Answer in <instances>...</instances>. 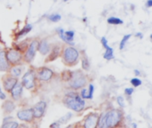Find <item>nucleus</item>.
Listing matches in <instances>:
<instances>
[{
  "instance_id": "obj_1",
  "label": "nucleus",
  "mask_w": 152,
  "mask_h": 128,
  "mask_svg": "<svg viewBox=\"0 0 152 128\" xmlns=\"http://www.w3.org/2000/svg\"><path fill=\"white\" fill-rule=\"evenodd\" d=\"M64 106L75 112H81L86 107V102L82 99L79 94L72 91L68 92L62 99Z\"/></svg>"
},
{
  "instance_id": "obj_2",
  "label": "nucleus",
  "mask_w": 152,
  "mask_h": 128,
  "mask_svg": "<svg viewBox=\"0 0 152 128\" xmlns=\"http://www.w3.org/2000/svg\"><path fill=\"white\" fill-rule=\"evenodd\" d=\"M123 119L124 114L119 109H112L106 112L105 123L107 128H120Z\"/></svg>"
},
{
  "instance_id": "obj_3",
  "label": "nucleus",
  "mask_w": 152,
  "mask_h": 128,
  "mask_svg": "<svg viewBox=\"0 0 152 128\" xmlns=\"http://www.w3.org/2000/svg\"><path fill=\"white\" fill-rule=\"evenodd\" d=\"M61 59L62 62L66 66H75L79 61V52L72 47V46H66L62 49L61 52Z\"/></svg>"
},
{
  "instance_id": "obj_4",
  "label": "nucleus",
  "mask_w": 152,
  "mask_h": 128,
  "mask_svg": "<svg viewBox=\"0 0 152 128\" xmlns=\"http://www.w3.org/2000/svg\"><path fill=\"white\" fill-rule=\"evenodd\" d=\"M69 86L72 90H78L85 87L87 84V77L81 70H76L71 72V77L69 78Z\"/></svg>"
},
{
  "instance_id": "obj_5",
  "label": "nucleus",
  "mask_w": 152,
  "mask_h": 128,
  "mask_svg": "<svg viewBox=\"0 0 152 128\" xmlns=\"http://www.w3.org/2000/svg\"><path fill=\"white\" fill-rule=\"evenodd\" d=\"M5 56L10 66L20 65L23 61V53L15 48H9L5 51Z\"/></svg>"
},
{
  "instance_id": "obj_6",
  "label": "nucleus",
  "mask_w": 152,
  "mask_h": 128,
  "mask_svg": "<svg viewBox=\"0 0 152 128\" xmlns=\"http://www.w3.org/2000/svg\"><path fill=\"white\" fill-rule=\"evenodd\" d=\"M36 70H34L33 69H28L21 78V84L23 87H25L27 90H33L36 87Z\"/></svg>"
},
{
  "instance_id": "obj_7",
  "label": "nucleus",
  "mask_w": 152,
  "mask_h": 128,
  "mask_svg": "<svg viewBox=\"0 0 152 128\" xmlns=\"http://www.w3.org/2000/svg\"><path fill=\"white\" fill-rule=\"evenodd\" d=\"M37 45H38V40L34 39L30 42V44L28 45L25 53L23 55V61L26 63H31L36 56V53L37 52Z\"/></svg>"
},
{
  "instance_id": "obj_8",
  "label": "nucleus",
  "mask_w": 152,
  "mask_h": 128,
  "mask_svg": "<svg viewBox=\"0 0 152 128\" xmlns=\"http://www.w3.org/2000/svg\"><path fill=\"white\" fill-rule=\"evenodd\" d=\"M100 114L98 112H92L86 116L83 120V128H97Z\"/></svg>"
},
{
  "instance_id": "obj_9",
  "label": "nucleus",
  "mask_w": 152,
  "mask_h": 128,
  "mask_svg": "<svg viewBox=\"0 0 152 128\" xmlns=\"http://www.w3.org/2000/svg\"><path fill=\"white\" fill-rule=\"evenodd\" d=\"M37 78L40 81L48 82L53 77V71L47 67H40L36 71Z\"/></svg>"
},
{
  "instance_id": "obj_10",
  "label": "nucleus",
  "mask_w": 152,
  "mask_h": 128,
  "mask_svg": "<svg viewBox=\"0 0 152 128\" xmlns=\"http://www.w3.org/2000/svg\"><path fill=\"white\" fill-rule=\"evenodd\" d=\"M46 107H47V103L45 101H40L38 102H37L34 105V107L32 108L34 118H36V119L42 118L45 116Z\"/></svg>"
},
{
  "instance_id": "obj_11",
  "label": "nucleus",
  "mask_w": 152,
  "mask_h": 128,
  "mask_svg": "<svg viewBox=\"0 0 152 128\" xmlns=\"http://www.w3.org/2000/svg\"><path fill=\"white\" fill-rule=\"evenodd\" d=\"M19 81V79L13 76H12L11 74H6L2 78V82H3V86L4 88V90L10 94V92L12 91V89L13 88V86L17 84V82Z\"/></svg>"
},
{
  "instance_id": "obj_12",
  "label": "nucleus",
  "mask_w": 152,
  "mask_h": 128,
  "mask_svg": "<svg viewBox=\"0 0 152 128\" xmlns=\"http://www.w3.org/2000/svg\"><path fill=\"white\" fill-rule=\"evenodd\" d=\"M62 52V47L60 44H55L53 46H51V50L48 53V56L46 58V60H45V62H50L53 61L54 60H56L58 57L61 56Z\"/></svg>"
},
{
  "instance_id": "obj_13",
  "label": "nucleus",
  "mask_w": 152,
  "mask_h": 128,
  "mask_svg": "<svg viewBox=\"0 0 152 128\" xmlns=\"http://www.w3.org/2000/svg\"><path fill=\"white\" fill-rule=\"evenodd\" d=\"M17 118H18L19 120L23 121V122H27V123L32 122V121L34 120V116H33L32 108L19 110V111L17 112Z\"/></svg>"
},
{
  "instance_id": "obj_14",
  "label": "nucleus",
  "mask_w": 152,
  "mask_h": 128,
  "mask_svg": "<svg viewBox=\"0 0 152 128\" xmlns=\"http://www.w3.org/2000/svg\"><path fill=\"white\" fill-rule=\"evenodd\" d=\"M58 33H59V37L68 45H74L73 40H74V36H75V32L73 30H68V31H64L62 29H58Z\"/></svg>"
},
{
  "instance_id": "obj_15",
  "label": "nucleus",
  "mask_w": 152,
  "mask_h": 128,
  "mask_svg": "<svg viewBox=\"0 0 152 128\" xmlns=\"http://www.w3.org/2000/svg\"><path fill=\"white\" fill-rule=\"evenodd\" d=\"M23 86L21 82H17V84L13 86L12 91L10 92L11 97L13 101H20L21 96H22V92H23Z\"/></svg>"
},
{
  "instance_id": "obj_16",
  "label": "nucleus",
  "mask_w": 152,
  "mask_h": 128,
  "mask_svg": "<svg viewBox=\"0 0 152 128\" xmlns=\"http://www.w3.org/2000/svg\"><path fill=\"white\" fill-rule=\"evenodd\" d=\"M37 50L38 52L42 54V55H46L49 53L50 50H51V45L48 43V41L46 39H42L40 41H38V45H37Z\"/></svg>"
},
{
  "instance_id": "obj_17",
  "label": "nucleus",
  "mask_w": 152,
  "mask_h": 128,
  "mask_svg": "<svg viewBox=\"0 0 152 128\" xmlns=\"http://www.w3.org/2000/svg\"><path fill=\"white\" fill-rule=\"evenodd\" d=\"M11 66L7 61L6 56H5V51L1 50L0 51V71L1 72H8Z\"/></svg>"
},
{
  "instance_id": "obj_18",
  "label": "nucleus",
  "mask_w": 152,
  "mask_h": 128,
  "mask_svg": "<svg viewBox=\"0 0 152 128\" xmlns=\"http://www.w3.org/2000/svg\"><path fill=\"white\" fill-rule=\"evenodd\" d=\"M16 106L14 104V102L11 100H4V102L2 104V109L4 114L9 115L11 114L14 110H15Z\"/></svg>"
},
{
  "instance_id": "obj_19",
  "label": "nucleus",
  "mask_w": 152,
  "mask_h": 128,
  "mask_svg": "<svg viewBox=\"0 0 152 128\" xmlns=\"http://www.w3.org/2000/svg\"><path fill=\"white\" fill-rule=\"evenodd\" d=\"M20 65H15V66H11L10 69H9V73L15 77V78H19L21 74H22V67L20 66Z\"/></svg>"
},
{
  "instance_id": "obj_20",
  "label": "nucleus",
  "mask_w": 152,
  "mask_h": 128,
  "mask_svg": "<svg viewBox=\"0 0 152 128\" xmlns=\"http://www.w3.org/2000/svg\"><path fill=\"white\" fill-rule=\"evenodd\" d=\"M31 29H32V25L27 24L23 29H21L20 31H19L18 33H16V35H15V39H19V38H20L21 37L27 35L28 33H29V32L31 31Z\"/></svg>"
},
{
  "instance_id": "obj_21",
  "label": "nucleus",
  "mask_w": 152,
  "mask_h": 128,
  "mask_svg": "<svg viewBox=\"0 0 152 128\" xmlns=\"http://www.w3.org/2000/svg\"><path fill=\"white\" fill-rule=\"evenodd\" d=\"M105 53L103 54V58L105 60H108V61H110L112 59H114V53H113V48L110 47V46H108L105 48Z\"/></svg>"
},
{
  "instance_id": "obj_22",
  "label": "nucleus",
  "mask_w": 152,
  "mask_h": 128,
  "mask_svg": "<svg viewBox=\"0 0 152 128\" xmlns=\"http://www.w3.org/2000/svg\"><path fill=\"white\" fill-rule=\"evenodd\" d=\"M105 117H106V112L100 114L99 117V121H98V127L97 128H107L106 123H105Z\"/></svg>"
},
{
  "instance_id": "obj_23",
  "label": "nucleus",
  "mask_w": 152,
  "mask_h": 128,
  "mask_svg": "<svg viewBox=\"0 0 152 128\" xmlns=\"http://www.w3.org/2000/svg\"><path fill=\"white\" fill-rule=\"evenodd\" d=\"M107 21L109 24H111V25H121L124 23V21L121 19L117 18V17H110L107 20Z\"/></svg>"
},
{
  "instance_id": "obj_24",
  "label": "nucleus",
  "mask_w": 152,
  "mask_h": 128,
  "mask_svg": "<svg viewBox=\"0 0 152 128\" xmlns=\"http://www.w3.org/2000/svg\"><path fill=\"white\" fill-rule=\"evenodd\" d=\"M82 69L86 71L89 70V69H90V62L88 61V58L86 55L84 57H82Z\"/></svg>"
},
{
  "instance_id": "obj_25",
  "label": "nucleus",
  "mask_w": 152,
  "mask_h": 128,
  "mask_svg": "<svg viewBox=\"0 0 152 128\" xmlns=\"http://www.w3.org/2000/svg\"><path fill=\"white\" fill-rule=\"evenodd\" d=\"M71 118H72V113L69 112V113L65 114L63 117H61V118L58 120V122H59L61 125H62V124H66L68 121H69V119H70Z\"/></svg>"
},
{
  "instance_id": "obj_26",
  "label": "nucleus",
  "mask_w": 152,
  "mask_h": 128,
  "mask_svg": "<svg viewBox=\"0 0 152 128\" xmlns=\"http://www.w3.org/2000/svg\"><path fill=\"white\" fill-rule=\"evenodd\" d=\"M131 36H132L131 34H127V35L124 36V37L122 38V40H121V42H120V45H119V49H120V50H123V49L125 48V46H126V42L130 39Z\"/></svg>"
},
{
  "instance_id": "obj_27",
  "label": "nucleus",
  "mask_w": 152,
  "mask_h": 128,
  "mask_svg": "<svg viewBox=\"0 0 152 128\" xmlns=\"http://www.w3.org/2000/svg\"><path fill=\"white\" fill-rule=\"evenodd\" d=\"M19 126V124L15 121H10V122H6V123H3L1 128H17Z\"/></svg>"
},
{
  "instance_id": "obj_28",
  "label": "nucleus",
  "mask_w": 152,
  "mask_h": 128,
  "mask_svg": "<svg viewBox=\"0 0 152 128\" xmlns=\"http://www.w3.org/2000/svg\"><path fill=\"white\" fill-rule=\"evenodd\" d=\"M61 19V16L60 14H58V13H53V14H51V15L48 16V20L53 21V22H57Z\"/></svg>"
},
{
  "instance_id": "obj_29",
  "label": "nucleus",
  "mask_w": 152,
  "mask_h": 128,
  "mask_svg": "<svg viewBox=\"0 0 152 128\" xmlns=\"http://www.w3.org/2000/svg\"><path fill=\"white\" fill-rule=\"evenodd\" d=\"M70 77H71V71H69V70H64L61 73V78L64 81H67L68 82L69 80Z\"/></svg>"
},
{
  "instance_id": "obj_30",
  "label": "nucleus",
  "mask_w": 152,
  "mask_h": 128,
  "mask_svg": "<svg viewBox=\"0 0 152 128\" xmlns=\"http://www.w3.org/2000/svg\"><path fill=\"white\" fill-rule=\"evenodd\" d=\"M131 84H132V86H134V87H138V86H140L141 85H142V80L140 79V78H132L131 79Z\"/></svg>"
},
{
  "instance_id": "obj_31",
  "label": "nucleus",
  "mask_w": 152,
  "mask_h": 128,
  "mask_svg": "<svg viewBox=\"0 0 152 128\" xmlns=\"http://www.w3.org/2000/svg\"><path fill=\"white\" fill-rule=\"evenodd\" d=\"M117 102H118V106H119L121 109H123V108L126 107V104H125V98H124L123 96H118V97H117Z\"/></svg>"
},
{
  "instance_id": "obj_32",
  "label": "nucleus",
  "mask_w": 152,
  "mask_h": 128,
  "mask_svg": "<svg viewBox=\"0 0 152 128\" xmlns=\"http://www.w3.org/2000/svg\"><path fill=\"white\" fill-rule=\"evenodd\" d=\"M94 85L90 84V85H89V87H88V90H87V92H88V98H89V100H92V99H93V97H94Z\"/></svg>"
},
{
  "instance_id": "obj_33",
  "label": "nucleus",
  "mask_w": 152,
  "mask_h": 128,
  "mask_svg": "<svg viewBox=\"0 0 152 128\" xmlns=\"http://www.w3.org/2000/svg\"><path fill=\"white\" fill-rule=\"evenodd\" d=\"M80 97L82 98V99H88L89 100V98H88V92H87V89H86V88H83L82 90H81V92H80Z\"/></svg>"
},
{
  "instance_id": "obj_34",
  "label": "nucleus",
  "mask_w": 152,
  "mask_h": 128,
  "mask_svg": "<svg viewBox=\"0 0 152 128\" xmlns=\"http://www.w3.org/2000/svg\"><path fill=\"white\" fill-rule=\"evenodd\" d=\"M134 91V88L128 87V88H126V89H125V94H126V95H127V96H131V95L133 94Z\"/></svg>"
},
{
  "instance_id": "obj_35",
  "label": "nucleus",
  "mask_w": 152,
  "mask_h": 128,
  "mask_svg": "<svg viewBox=\"0 0 152 128\" xmlns=\"http://www.w3.org/2000/svg\"><path fill=\"white\" fill-rule=\"evenodd\" d=\"M101 41H102V46H103L104 48H106V47L109 46V45H108V40H107L106 37H102Z\"/></svg>"
},
{
  "instance_id": "obj_36",
  "label": "nucleus",
  "mask_w": 152,
  "mask_h": 128,
  "mask_svg": "<svg viewBox=\"0 0 152 128\" xmlns=\"http://www.w3.org/2000/svg\"><path fill=\"white\" fill-rule=\"evenodd\" d=\"M49 128H61V124H60L58 121L53 122V124H51V125H50Z\"/></svg>"
},
{
  "instance_id": "obj_37",
  "label": "nucleus",
  "mask_w": 152,
  "mask_h": 128,
  "mask_svg": "<svg viewBox=\"0 0 152 128\" xmlns=\"http://www.w3.org/2000/svg\"><path fill=\"white\" fill-rule=\"evenodd\" d=\"M13 120V118H12V117H11V116H7V117H5L4 119H3V123H6V122H10V121H12Z\"/></svg>"
},
{
  "instance_id": "obj_38",
  "label": "nucleus",
  "mask_w": 152,
  "mask_h": 128,
  "mask_svg": "<svg viewBox=\"0 0 152 128\" xmlns=\"http://www.w3.org/2000/svg\"><path fill=\"white\" fill-rule=\"evenodd\" d=\"M5 98H6V96H5L4 93H3V91H2V89H1V86H0V100L4 101Z\"/></svg>"
},
{
  "instance_id": "obj_39",
  "label": "nucleus",
  "mask_w": 152,
  "mask_h": 128,
  "mask_svg": "<svg viewBox=\"0 0 152 128\" xmlns=\"http://www.w3.org/2000/svg\"><path fill=\"white\" fill-rule=\"evenodd\" d=\"M146 5H147V7H151L152 6V0H148L147 1V3H146Z\"/></svg>"
},
{
  "instance_id": "obj_40",
  "label": "nucleus",
  "mask_w": 152,
  "mask_h": 128,
  "mask_svg": "<svg viewBox=\"0 0 152 128\" xmlns=\"http://www.w3.org/2000/svg\"><path fill=\"white\" fill-rule=\"evenodd\" d=\"M17 128H28V126H26L25 124H20V125H19L18 126V127Z\"/></svg>"
},
{
  "instance_id": "obj_41",
  "label": "nucleus",
  "mask_w": 152,
  "mask_h": 128,
  "mask_svg": "<svg viewBox=\"0 0 152 128\" xmlns=\"http://www.w3.org/2000/svg\"><path fill=\"white\" fill-rule=\"evenodd\" d=\"M134 74H135L136 76H141V72H140V70H138V69H135V70H134Z\"/></svg>"
},
{
  "instance_id": "obj_42",
  "label": "nucleus",
  "mask_w": 152,
  "mask_h": 128,
  "mask_svg": "<svg viewBox=\"0 0 152 128\" xmlns=\"http://www.w3.org/2000/svg\"><path fill=\"white\" fill-rule=\"evenodd\" d=\"M136 37H139L140 38H142V33H136Z\"/></svg>"
},
{
  "instance_id": "obj_43",
  "label": "nucleus",
  "mask_w": 152,
  "mask_h": 128,
  "mask_svg": "<svg viewBox=\"0 0 152 128\" xmlns=\"http://www.w3.org/2000/svg\"><path fill=\"white\" fill-rule=\"evenodd\" d=\"M131 126H132V127L133 128H137V125H136L135 123H132Z\"/></svg>"
},
{
  "instance_id": "obj_44",
  "label": "nucleus",
  "mask_w": 152,
  "mask_h": 128,
  "mask_svg": "<svg viewBox=\"0 0 152 128\" xmlns=\"http://www.w3.org/2000/svg\"><path fill=\"white\" fill-rule=\"evenodd\" d=\"M66 128H75V125H69V127H67Z\"/></svg>"
},
{
  "instance_id": "obj_45",
  "label": "nucleus",
  "mask_w": 152,
  "mask_h": 128,
  "mask_svg": "<svg viewBox=\"0 0 152 128\" xmlns=\"http://www.w3.org/2000/svg\"><path fill=\"white\" fill-rule=\"evenodd\" d=\"M63 1H65V2H67V1H69V0H63Z\"/></svg>"
},
{
  "instance_id": "obj_46",
  "label": "nucleus",
  "mask_w": 152,
  "mask_h": 128,
  "mask_svg": "<svg viewBox=\"0 0 152 128\" xmlns=\"http://www.w3.org/2000/svg\"><path fill=\"white\" fill-rule=\"evenodd\" d=\"M120 128H121V127H120Z\"/></svg>"
}]
</instances>
